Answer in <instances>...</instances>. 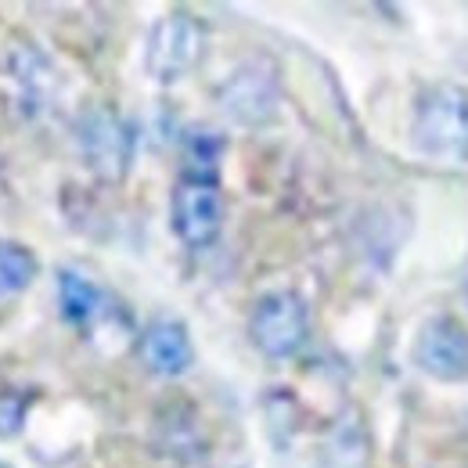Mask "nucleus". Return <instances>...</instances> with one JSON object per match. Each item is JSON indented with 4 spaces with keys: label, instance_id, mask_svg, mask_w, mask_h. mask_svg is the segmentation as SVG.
I'll return each instance as SVG.
<instances>
[{
    "label": "nucleus",
    "instance_id": "1",
    "mask_svg": "<svg viewBox=\"0 0 468 468\" xmlns=\"http://www.w3.org/2000/svg\"><path fill=\"white\" fill-rule=\"evenodd\" d=\"M410 133L421 155L468 159V90L462 83H432L418 94Z\"/></svg>",
    "mask_w": 468,
    "mask_h": 468
},
{
    "label": "nucleus",
    "instance_id": "2",
    "mask_svg": "<svg viewBox=\"0 0 468 468\" xmlns=\"http://www.w3.org/2000/svg\"><path fill=\"white\" fill-rule=\"evenodd\" d=\"M170 224L176 238L187 249H206L220 238L224 228V195H220V176L184 174L176 180L174 198H170Z\"/></svg>",
    "mask_w": 468,
    "mask_h": 468
},
{
    "label": "nucleus",
    "instance_id": "3",
    "mask_svg": "<svg viewBox=\"0 0 468 468\" xmlns=\"http://www.w3.org/2000/svg\"><path fill=\"white\" fill-rule=\"evenodd\" d=\"M206 51V29L195 15L187 11H170L152 26L148 48H144V69L159 83H174L187 76Z\"/></svg>",
    "mask_w": 468,
    "mask_h": 468
},
{
    "label": "nucleus",
    "instance_id": "4",
    "mask_svg": "<svg viewBox=\"0 0 468 468\" xmlns=\"http://www.w3.org/2000/svg\"><path fill=\"white\" fill-rule=\"evenodd\" d=\"M310 335V314L306 303L289 289L267 292L256 299L252 317H249V339L263 356H292Z\"/></svg>",
    "mask_w": 468,
    "mask_h": 468
},
{
    "label": "nucleus",
    "instance_id": "5",
    "mask_svg": "<svg viewBox=\"0 0 468 468\" xmlns=\"http://www.w3.org/2000/svg\"><path fill=\"white\" fill-rule=\"evenodd\" d=\"M414 364L436 382H465L468 378V328L451 317H429L414 335Z\"/></svg>",
    "mask_w": 468,
    "mask_h": 468
},
{
    "label": "nucleus",
    "instance_id": "6",
    "mask_svg": "<svg viewBox=\"0 0 468 468\" xmlns=\"http://www.w3.org/2000/svg\"><path fill=\"white\" fill-rule=\"evenodd\" d=\"M80 148L94 174L119 180L133 159V130L112 109H90L80 119Z\"/></svg>",
    "mask_w": 468,
    "mask_h": 468
},
{
    "label": "nucleus",
    "instance_id": "7",
    "mask_svg": "<svg viewBox=\"0 0 468 468\" xmlns=\"http://www.w3.org/2000/svg\"><path fill=\"white\" fill-rule=\"evenodd\" d=\"M141 364L159 375V378H176L184 375L191 364H195V346H191V335H187V324L176 321V317H159L152 321L144 332H141Z\"/></svg>",
    "mask_w": 468,
    "mask_h": 468
},
{
    "label": "nucleus",
    "instance_id": "8",
    "mask_svg": "<svg viewBox=\"0 0 468 468\" xmlns=\"http://www.w3.org/2000/svg\"><path fill=\"white\" fill-rule=\"evenodd\" d=\"M224 105L241 122H263L274 112V80H271V72H256V65L234 72L231 83L224 87Z\"/></svg>",
    "mask_w": 468,
    "mask_h": 468
},
{
    "label": "nucleus",
    "instance_id": "9",
    "mask_svg": "<svg viewBox=\"0 0 468 468\" xmlns=\"http://www.w3.org/2000/svg\"><path fill=\"white\" fill-rule=\"evenodd\" d=\"M101 292L90 278H83L80 271H69L61 267L58 271V306L61 317L72 324V328H90L101 314Z\"/></svg>",
    "mask_w": 468,
    "mask_h": 468
},
{
    "label": "nucleus",
    "instance_id": "10",
    "mask_svg": "<svg viewBox=\"0 0 468 468\" xmlns=\"http://www.w3.org/2000/svg\"><path fill=\"white\" fill-rule=\"evenodd\" d=\"M7 65H11L15 80H18V87H22L33 101H51V98H55V90H58V72H55V65L44 58L33 44L11 48Z\"/></svg>",
    "mask_w": 468,
    "mask_h": 468
},
{
    "label": "nucleus",
    "instance_id": "11",
    "mask_svg": "<svg viewBox=\"0 0 468 468\" xmlns=\"http://www.w3.org/2000/svg\"><path fill=\"white\" fill-rule=\"evenodd\" d=\"M40 274L37 256L22 245V241H7L0 238V295L26 292Z\"/></svg>",
    "mask_w": 468,
    "mask_h": 468
},
{
    "label": "nucleus",
    "instance_id": "12",
    "mask_svg": "<svg viewBox=\"0 0 468 468\" xmlns=\"http://www.w3.org/2000/svg\"><path fill=\"white\" fill-rule=\"evenodd\" d=\"M33 400H37L33 389H0V440H11L22 432Z\"/></svg>",
    "mask_w": 468,
    "mask_h": 468
},
{
    "label": "nucleus",
    "instance_id": "13",
    "mask_svg": "<svg viewBox=\"0 0 468 468\" xmlns=\"http://www.w3.org/2000/svg\"><path fill=\"white\" fill-rule=\"evenodd\" d=\"M0 468H7V465H0Z\"/></svg>",
    "mask_w": 468,
    "mask_h": 468
}]
</instances>
